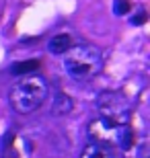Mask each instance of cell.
Listing matches in <instances>:
<instances>
[{
	"mask_svg": "<svg viewBox=\"0 0 150 158\" xmlns=\"http://www.w3.org/2000/svg\"><path fill=\"white\" fill-rule=\"evenodd\" d=\"M123 129L126 125H115L111 121H105V119H95V121L88 123V138L95 144H101V146L113 148L121 144V135H123Z\"/></svg>",
	"mask_w": 150,
	"mask_h": 158,
	"instance_id": "cell-4",
	"label": "cell"
},
{
	"mask_svg": "<svg viewBox=\"0 0 150 158\" xmlns=\"http://www.w3.org/2000/svg\"><path fill=\"white\" fill-rule=\"evenodd\" d=\"M70 47H72V37L68 33H58V35H54L52 41L47 43V49L52 53H56V56H64Z\"/></svg>",
	"mask_w": 150,
	"mask_h": 158,
	"instance_id": "cell-5",
	"label": "cell"
},
{
	"mask_svg": "<svg viewBox=\"0 0 150 158\" xmlns=\"http://www.w3.org/2000/svg\"><path fill=\"white\" fill-rule=\"evenodd\" d=\"M132 23H134V25H142V23H146V10H140L138 15L132 19Z\"/></svg>",
	"mask_w": 150,
	"mask_h": 158,
	"instance_id": "cell-10",
	"label": "cell"
},
{
	"mask_svg": "<svg viewBox=\"0 0 150 158\" xmlns=\"http://www.w3.org/2000/svg\"><path fill=\"white\" fill-rule=\"evenodd\" d=\"M54 115H66V113L72 111V99L66 97L64 93H58L54 97V105H52Z\"/></svg>",
	"mask_w": 150,
	"mask_h": 158,
	"instance_id": "cell-7",
	"label": "cell"
},
{
	"mask_svg": "<svg viewBox=\"0 0 150 158\" xmlns=\"http://www.w3.org/2000/svg\"><path fill=\"white\" fill-rule=\"evenodd\" d=\"M37 66H39V62H37V60H27V62L15 64L11 68V72H12V74H17V76H27V74H35Z\"/></svg>",
	"mask_w": 150,
	"mask_h": 158,
	"instance_id": "cell-8",
	"label": "cell"
},
{
	"mask_svg": "<svg viewBox=\"0 0 150 158\" xmlns=\"http://www.w3.org/2000/svg\"><path fill=\"white\" fill-rule=\"evenodd\" d=\"M113 8H115V15H127L132 10V4H130V0H115Z\"/></svg>",
	"mask_w": 150,
	"mask_h": 158,
	"instance_id": "cell-9",
	"label": "cell"
},
{
	"mask_svg": "<svg viewBox=\"0 0 150 158\" xmlns=\"http://www.w3.org/2000/svg\"><path fill=\"white\" fill-rule=\"evenodd\" d=\"M47 94H49V86H47L45 78L27 74V76H21L11 86L8 101H11V107L17 113L29 115L45 103Z\"/></svg>",
	"mask_w": 150,
	"mask_h": 158,
	"instance_id": "cell-1",
	"label": "cell"
},
{
	"mask_svg": "<svg viewBox=\"0 0 150 158\" xmlns=\"http://www.w3.org/2000/svg\"><path fill=\"white\" fill-rule=\"evenodd\" d=\"M97 107L101 119L111 121L115 125H127L132 115V105L121 93H103L97 99Z\"/></svg>",
	"mask_w": 150,
	"mask_h": 158,
	"instance_id": "cell-3",
	"label": "cell"
},
{
	"mask_svg": "<svg viewBox=\"0 0 150 158\" xmlns=\"http://www.w3.org/2000/svg\"><path fill=\"white\" fill-rule=\"evenodd\" d=\"M64 56V70L74 80H88L103 70V52L91 43L72 45Z\"/></svg>",
	"mask_w": 150,
	"mask_h": 158,
	"instance_id": "cell-2",
	"label": "cell"
},
{
	"mask_svg": "<svg viewBox=\"0 0 150 158\" xmlns=\"http://www.w3.org/2000/svg\"><path fill=\"white\" fill-rule=\"evenodd\" d=\"M80 158H115L111 148L101 146V144H95V142H88L87 146L82 148Z\"/></svg>",
	"mask_w": 150,
	"mask_h": 158,
	"instance_id": "cell-6",
	"label": "cell"
}]
</instances>
